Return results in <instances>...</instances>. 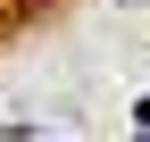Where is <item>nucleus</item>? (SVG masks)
Instances as JSON below:
<instances>
[{
    "instance_id": "f257e3e1",
    "label": "nucleus",
    "mask_w": 150,
    "mask_h": 142,
    "mask_svg": "<svg viewBox=\"0 0 150 142\" xmlns=\"http://www.w3.org/2000/svg\"><path fill=\"white\" fill-rule=\"evenodd\" d=\"M134 126H142V134H150V100H142V109H134Z\"/></svg>"
}]
</instances>
